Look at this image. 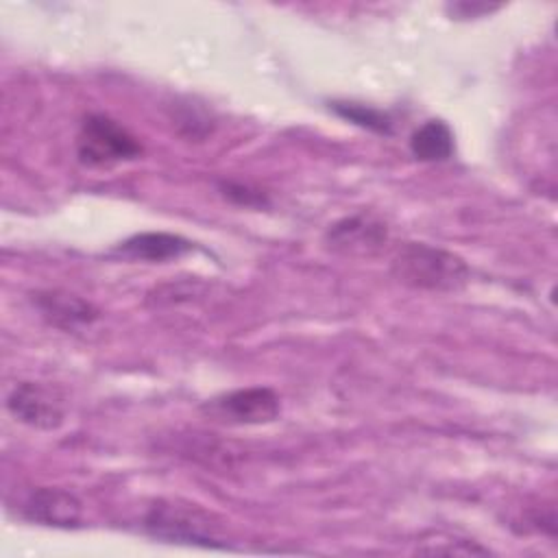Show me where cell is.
Here are the masks:
<instances>
[{
	"instance_id": "6da1fadb",
	"label": "cell",
	"mask_w": 558,
	"mask_h": 558,
	"mask_svg": "<svg viewBox=\"0 0 558 558\" xmlns=\"http://www.w3.org/2000/svg\"><path fill=\"white\" fill-rule=\"evenodd\" d=\"M144 530L153 538L168 543L216 549L231 547V538L222 519L196 504L179 499H157L144 514Z\"/></svg>"
},
{
	"instance_id": "30bf717a",
	"label": "cell",
	"mask_w": 558,
	"mask_h": 558,
	"mask_svg": "<svg viewBox=\"0 0 558 558\" xmlns=\"http://www.w3.org/2000/svg\"><path fill=\"white\" fill-rule=\"evenodd\" d=\"M410 150L418 161H447L453 150V133L442 120L423 122L410 137Z\"/></svg>"
},
{
	"instance_id": "5b68a950",
	"label": "cell",
	"mask_w": 558,
	"mask_h": 558,
	"mask_svg": "<svg viewBox=\"0 0 558 558\" xmlns=\"http://www.w3.org/2000/svg\"><path fill=\"white\" fill-rule=\"evenodd\" d=\"M7 410L24 425L35 429H57L63 425L65 412L59 395L35 381L17 384L7 397Z\"/></svg>"
},
{
	"instance_id": "7c38bea8",
	"label": "cell",
	"mask_w": 558,
	"mask_h": 558,
	"mask_svg": "<svg viewBox=\"0 0 558 558\" xmlns=\"http://www.w3.org/2000/svg\"><path fill=\"white\" fill-rule=\"evenodd\" d=\"M423 554H449V556H473V554H488L486 547L477 545L475 541H423L418 545Z\"/></svg>"
},
{
	"instance_id": "8fae6325",
	"label": "cell",
	"mask_w": 558,
	"mask_h": 558,
	"mask_svg": "<svg viewBox=\"0 0 558 558\" xmlns=\"http://www.w3.org/2000/svg\"><path fill=\"white\" fill-rule=\"evenodd\" d=\"M331 109H333L340 118H344V120H349V122H353V124H357V126H362V129L375 131V133H379V135H390V133H392V118H390L386 111L375 109V107H371V105H362V102H340V100H336V102H331Z\"/></svg>"
},
{
	"instance_id": "8992f818",
	"label": "cell",
	"mask_w": 558,
	"mask_h": 558,
	"mask_svg": "<svg viewBox=\"0 0 558 558\" xmlns=\"http://www.w3.org/2000/svg\"><path fill=\"white\" fill-rule=\"evenodd\" d=\"M24 519L48 525V527H76L83 517V504L81 499L65 490L54 486H41L28 493L22 506Z\"/></svg>"
},
{
	"instance_id": "52a82bcc",
	"label": "cell",
	"mask_w": 558,
	"mask_h": 558,
	"mask_svg": "<svg viewBox=\"0 0 558 558\" xmlns=\"http://www.w3.org/2000/svg\"><path fill=\"white\" fill-rule=\"evenodd\" d=\"M386 225L373 216L357 214L333 222L325 233V244L344 255H371L386 242Z\"/></svg>"
},
{
	"instance_id": "3957f363",
	"label": "cell",
	"mask_w": 558,
	"mask_h": 558,
	"mask_svg": "<svg viewBox=\"0 0 558 558\" xmlns=\"http://www.w3.org/2000/svg\"><path fill=\"white\" fill-rule=\"evenodd\" d=\"M76 155L85 166H111L142 155L137 137L105 113H92L81 122Z\"/></svg>"
},
{
	"instance_id": "5bb4252c",
	"label": "cell",
	"mask_w": 558,
	"mask_h": 558,
	"mask_svg": "<svg viewBox=\"0 0 558 558\" xmlns=\"http://www.w3.org/2000/svg\"><path fill=\"white\" fill-rule=\"evenodd\" d=\"M497 4H482V2H453L447 4V11H451L456 17H477L482 13L497 11Z\"/></svg>"
},
{
	"instance_id": "277c9868",
	"label": "cell",
	"mask_w": 558,
	"mask_h": 558,
	"mask_svg": "<svg viewBox=\"0 0 558 558\" xmlns=\"http://www.w3.org/2000/svg\"><path fill=\"white\" fill-rule=\"evenodd\" d=\"M201 410L229 425H264L281 414V401L272 388L251 386L218 395Z\"/></svg>"
},
{
	"instance_id": "4fadbf2b",
	"label": "cell",
	"mask_w": 558,
	"mask_h": 558,
	"mask_svg": "<svg viewBox=\"0 0 558 558\" xmlns=\"http://www.w3.org/2000/svg\"><path fill=\"white\" fill-rule=\"evenodd\" d=\"M222 194L227 198H231L233 203H240V205H246V207H255V205H264V194L259 192H251L248 185H242V183H222Z\"/></svg>"
},
{
	"instance_id": "ba28073f",
	"label": "cell",
	"mask_w": 558,
	"mask_h": 558,
	"mask_svg": "<svg viewBox=\"0 0 558 558\" xmlns=\"http://www.w3.org/2000/svg\"><path fill=\"white\" fill-rule=\"evenodd\" d=\"M33 303L52 327H59L65 331L89 327L98 318V310L89 301L63 290L35 292Z\"/></svg>"
},
{
	"instance_id": "7a4b0ae2",
	"label": "cell",
	"mask_w": 558,
	"mask_h": 558,
	"mask_svg": "<svg viewBox=\"0 0 558 558\" xmlns=\"http://www.w3.org/2000/svg\"><path fill=\"white\" fill-rule=\"evenodd\" d=\"M390 272L403 286L432 292H456L471 279L460 255L425 242L401 244L390 262Z\"/></svg>"
},
{
	"instance_id": "9c48e42d",
	"label": "cell",
	"mask_w": 558,
	"mask_h": 558,
	"mask_svg": "<svg viewBox=\"0 0 558 558\" xmlns=\"http://www.w3.org/2000/svg\"><path fill=\"white\" fill-rule=\"evenodd\" d=\"M194 251V242L166 231H144L120 242L113 253L140 262H168Z\"/></svg>"
}]
</instances>
